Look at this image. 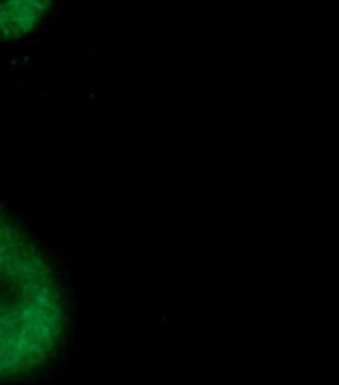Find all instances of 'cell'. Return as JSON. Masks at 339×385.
I'll return each instance as SVG.
<instances>
[{
	"instance_id": "6da1fadb",
	"label": "cell",
	"mask_w": 339,
	"mask_h": 385,
	"mask_svg": "<svg viewBox=\"0 0 339 385\" xmlns=\"http://www.w3.org/2000/svg\"><path fill=\"white\" fill-rule=\"evenodd\" d=\"M65 329L60 289L41 253L0 213V379L41 366Z\"/></svg>"
},
{
	"instance_id": "7a4b0ae2",
	"label": "cell",
	"mask_w": 339,
	"mask_h": 385,
	"mask_svg": "<svg viewBox=\"0 0 339 385\" xmlns=\"http://www.w3.org/2000/svg\"><path fill=\"white\" fill-rule=\"evenodd\" d=\"M53 0H0V38H21L48 14Z\"/></svg>"
}]
</instances>
